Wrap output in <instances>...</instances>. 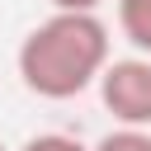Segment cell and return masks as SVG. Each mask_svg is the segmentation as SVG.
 <instances>
[{"label":"cell","instance_id":"6da1fadb","mask_svg":"<svg viewBox=\"0 0 151 151\" xmlns=\"http://www.w3.org/2000/svg\"><path fill=\"white\" fill-rule=\"evenodd\" d=\"M109 28L99 14H76V9H57L52 19H42L38 28H28V38L19 42V80L28 94L38 99H76L90 85H99L104 66H109Z\"/></svg>","mask_w":151,"mask_h":151},{"label":"cell","instance_id":"7a4b0ae2","mask_svg":"<svg viewBox=\"0 0 151 151\" xmlns=\"http://www.w3.org/2000/svg\"><path fill=\"white\" fill-rule=\"evenodd\" d=\"M99 99L123 127H151V57H118L99 76Z\"/></svg>","mask_w":151,"mask_h":151},{"label":"cell","instance_id":"3957f363","mask_svg":"<svg viewBox=\"0 0 151 151\" xmlns=\"http://www.w3.org/2000/svg\"><path fill=\"white\" fill-rule=\"evenodd\" d=\"M118 33L142 57H151V0H118Z\"/></svg>","mask_w":151,"mask_h":151},{"label":"cell","instance_id":"277c9868","mask_svg":"<svg viewBox=\"0 0 151 151\" xmlns=\"http://www.w3.org/2000/svg\"><path fill=\"white\" fill-rule=\"evenodd\" d=\"M90 151H151V127H113V132H104Z\"/></svg>","mask_w":151,"mask_h":151},{"label":"cell","instance_id":"5b68a950","mask_svg":"<svg viewBox=\"0 0 151 151\" xmlns=\"http://www.w3.org/2000/svg\"><path fill=\"white\" fill-rule=\"evenodd\" d=\"M19 151H90L80 137H71V132H33Z\"/></svg>","mask_w":151,"mask_h":151},{"label":"cell","instance_id":"8992f818","mask_svg":"<svg viewBox=\"0 0 151 151\" xmlns=\"http://www.w3.org/2000/svg\"><path fill=\"white\" fill-rule=\"evenodd\" d=\"M104 0H52V9H76V14H94Z\"/></svg>","mask_w":151,"mask_h":151},{"label":"cell","instance_id":"52a82bcc","mask_svg":"<svg viewBox=\"0 0 151 151\" xmlns=\"http://www.w3.org/2000/svg\"><path fill=\"white\" fill-rule=\"evenodd\" d=\"M0 151H5V146H0Z\"/></svg>","mask_w":151,"mask_h":151}]
</instances>
